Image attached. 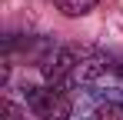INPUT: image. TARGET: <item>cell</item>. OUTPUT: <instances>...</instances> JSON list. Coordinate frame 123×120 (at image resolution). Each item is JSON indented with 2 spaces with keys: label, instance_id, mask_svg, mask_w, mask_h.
<instances>
[{
  "label": "cell",
  "instance_id": "6da1fadb",
  "mask_svg": "<svg viewBox=\"0 0 123 120\" xmlns=\"http://www.w3.org/2000/svg\"><path fill=\"white\" fill-rule=\"evenodd\" d=\"M23 100L40 120H70V113H73V103L67 97V90L47 87V83H27Z\"/></svg>",
  "mask_w": 123,
  "mask_h": 120
},
{
  "label": "cell",
  "instance_id": "7a4b0ae2",
  "mask_svg": "<svg viewBox=\"0 0 123 120\" xmlns=\"http://www.w3.org/2000/svg\"><path fill=\"white\" fill-rule=\"evenodd\" d=\"M106 50L100 47H90V43H80L77 47V83H93V80H100L106 73Z\"/></svg>",
  "mask_w": 123,
  "mask_h": 120
},
{
  "label": "cell",
  "instance_id": "3957f363",
  "mask_svg": "<svg viewBox=\"0 0 123 120\" xmlns=\"http://www.w3.org/2000/svg\"><path fill=\"white\" fill-rule=\"evenodd\" d=\"M53 3H57V10L63 17H86V13L97 10L100 0H53Z\"/></svg>",
  "mask_w": 123,
  "mask_h": 120
},
{
  "label": "cell",
  "instance_id": "277c9868",
  "mask_svg": "<svg viewBox=\"0 0 123 120\" xmlns=\"http://www.w3.org/2000/svg\"><path fill=\"white\" fill-rule=\"evenodd\" d=\"M97 120H123V100H106L97 107Z\"/></svg>",
  "mask_w": 123,
  "mask_h": 120
},
{
  "label": "cell",
  "instance_id": "5b68a950",
  "mask_svg": "<svg viewBox=\"0 0 123 120\" xmlns=\"http://www.w3.org/2000/svg\"><path fill=\"white\" fill-rule=\"evenodd\" d=\"M113 70H117V77H120V83H123V60L117 63V67H113Z\"/></svg>",
  "mask_w": 123,
  "mask_h": 120
},
{
  "label": "cell",
  "instance_id": "8992f818",
  "mask_svg": "<svg viewBox=\"0 0 123 120\" xmlns=\"http://www.w3.org/2000/svg\"><path fill=\"white\" fill-rule=\"evenodd\" d=\"M3 120H10V117H3Z\"/></svg>",
  "mask_w": 123,
  "mask_h": 120
}]
</instances>
